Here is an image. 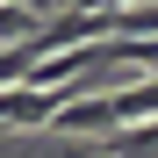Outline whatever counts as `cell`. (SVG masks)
<instances>
[{
	"label": "cell",
	"mask_w": 158,
	"mask_h": 158,
	"mask_svg": "<svg viewBox=\"0 0 158 158\" xmlns=\"http://www.w3.org/2000/svg\"><path fill=\"white\" fill-rule=\"evenodd\" d=\"M65 101H72V94H58V86H29V79H22V86L0 94V129H50Z\"/></svg>",
	"instance_id": "6da1fadb"
},
{
	"label": "cell",
	"mask_w": 158,
	"mask_h": 158,
	"mask_svg": "<svg viewBox=\"0 0 158 158\" xmlns=\"http://www.w3.org/2000/svg\"><path fill=\"white\" fill-rule=\"evenodd\" d=\"M122 7H137V0H72V15H122Z\"/></svg>",
	"instance_id": "7a4b0ae2"
},
{
	"label": "cell",
	"mask_w": 158,
	"mask_h": 158,
	"mask_svg": "<svg viewBox=\"0 0 158 158\" xmlns=\"http://www.w3.org/2000/svg\"><path fill=\"white\" fill-rule=\"evenodd\" d=\"M15 7H43V0H15Z\"/></svg>",
	"instance_id": "3957f363"
}]
</instances>
